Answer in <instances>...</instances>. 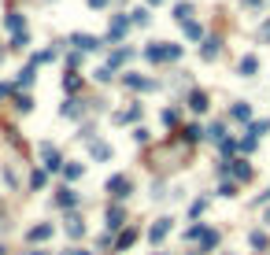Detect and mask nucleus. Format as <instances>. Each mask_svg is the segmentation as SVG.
<instances>
[{"label": "nucleus", "instance_id": "1", "mask_svg": "<svg viewBox=\"0 0 270 255\" xmlns=\"http://www.w3.org/2000/svg\"><path fill=\"white\" fill-rule=\"evenodd\" d=\"M178 52H182V49H174V44H148V49H145V56H148L152 63H163V59H178Z\"/></svg>", "mask_w": 270, "mask_h": 255}, {"label": "nucleus", "instance_id": "2", "mask_svg": "<svg viewBox=\"0 0 270 255\" xmlns=\"http://www.w3.org/2000/svg\"><path fill=\"white\" fill-rule=\"evenodd\" d=\"M107 193H111V196H119V200H122V196H130V178H122V174H115V178L107 181Z\"/></svg>", "mask_w": 270, "mask_h": 255}, {"label": "nucleus", "instance_id": "3", "mask_svg": "<svg viewBox=\"0 0 270 255\" xmlns=\"http://www.w3.org/2000/svg\"><path fill=\"white\" fill-rule=\"evenodd\" d=\"M41 159H44V167H49V170H59V152L52 145H41Z\"/></svg>", "mask_w": 270, "mask_h": 255}, {"label": "nucleus", "instance_id": "4", "mask_svg": "<svg viewBox=\"0 0 270 255\" xmlns=\"http://www.w3.org/2000/svg\"><path fill=\"white\" fill-rule=\"evenodd\" d=\"M74 44H78L82 52H93V49H100V41H97V37H89V34H78V37H74Z\"/></svg>", "mask_w": 270, "mask_h": 255}, {"label": "nucleus", "instance_id": "5", "mask_svg": "<svg viewBox=\"0 0 270 255\" xmlns=\"http://www.w3.org/2000/svg\"><path fill=\"white\" fill-rule=\"evenodd\" d=\"M167 229H170V218H160V222H155V226H152V244H160L163 237H167Z\"/></svg>", "mask_w": 270, "mask_h": 255}, {"label": "nucleus", "instance_id": "6", "mask_svg": "<svg viewBox=\"0 0 270 255\" xmlns=\"http://www.w3.org/2000/svg\"><path fill=\"white\" fill-rule=\"evenodd\" d=\"M126 26H130V19H122V15H119V19L111 22V30H107V37H111V41H119V37L126 34Z\"/></svg>", "mask_w": 270, "mask_h": 255}, {"label": "nucleus", "instance_id": "7", "mask_svg": "<svg viewBox=\"0 0 270 255\" xmlns=\"http://www.w3.org/2000/svg\"><path fill=\"white\" fill-rule=\"evenodd\" d=\"M44 237H52V226L44 222V226H34L30 229V241H44Z\"/></svg>", "mask_w": 270, "mask_h": 255}, {"label": "nucleus", "instance_id": "8", "mask_svg": "<svg viewBox=\"0 0 270 255\" xmlns=\"http://www.w3.org/2000/svg\"><path fill=\"white\" fill-rule=\"evenodd\" d=\"M189 107L193 111H208V97H204V92H193V97H189Z\"/></svg>", "mask_w": 270, "mask_h": 255}, {"label": "nucleus", "instance_id": "9", "mask_svg": "<svg viewBox=\"0 0 270 255\" xmlns=\"http://www.w3.org/2000/svg\"><path fill=\"white\" fill-rule=\"evenodd\" d=\"M74 200H78V196L71 193V189H63V193L56 196V203H59V207H74Z\"/></svg>", "mask_w": 270, "mask_h": 255}, {"label": "nucleus", "instance_id": "10", "mask_svg": "<svg viewBox=\"0 0 270 255\" xmlns=\"http://www.w3.org/2000/svg\"><path fill=\"white\" fill-rule=\"evenodd\" d=\"M233 174H237V178H241V181H244V178H248V174H252V167L244 163V159H237V163H233Z\"/></svg>", "mask_w": 270, "mask_h": 255}, {"label": "nucleus", "instance_id": "11", "mask_svg": "<svg viewBox=\"0 0 270 255\" xmlns=\"http://www.w3.org/2000/svg\"><path fill=\"white\" fill-rule=\"evenodd\" d=\"M256 67H259V59H256V56L241 59V74H256Z\"/></svg>", "mask_w": 270, "mask_h": 255}, {"label": "nucleus", "instance_id": "12", "mask_svg": "<svg viewBox=\"0 0 270 255\" xmlns=\"http://www.w3.org/2000/svg\"><path fill=\"white\" fill-rule=\"evenodd\" d=\"M189 15H193V8H189V4H178V8H174V19H178V22H189Z\"/></svg>", "mask_w": 270, "mask_h": 255}, {"label": "nucleus", "instance_id": "13", "mask_svg": "<svg viewBox=\"0 0 270 255\" xmlns=\"http://www.w3.org/2000/svg\"><path fill=\"white\" fill-rule=\"evenodd\" d=\"M115 226H122V211H119V207L107 211V229H115Z\"/></svg>", "mask_w": 270, "mask_h": 255}, {"label": "nucleus", "instance_id": "14", "mask_svg": "<svg viewBox=\"0 0 270 255\" xmlns=\"http://www.w3.org/2000/svg\"><path fill=\"white\" fill-rule=\"evenodd\" d=\"M133 237H137L133 229H126V233L119 237V244H115V248H130V244H133Z\"/></svg>", "mask_w": 270, "mask_h": 255}, {"label": "nucleus", "instance_id": "15", "mask_svg": "<svg viewBox=\"0 0 270 255\" xmlns=\"http://www.w3.org/2000/svg\"><path fill=\"white\" fill-rule=\"evenodd\" d=\"M218 56V41H208L204 44V59H215Z\"/></svg>", "mask_w": 270, "mask_h": 255}, {"label": "nucleus", "instance_id": "16", "mask_svg": "<svg viewBox=\"0 0 270 255\" xmlns=\"http://www.w3.org/2000/svg\"><path fill=\"white\" fill-rule=\"evenodd\" d=\"M67 229H71V237H78V233H85V226H82V218H71V226H67Z\"/></svg>", "mask_w": 270, "mask_h": 255}, {"label": "nucleus", "instance_id": "17", "mask_svg": "<svg viewBox=\"0 0 270 255\" xmlns=\"http://www.w3.org/2000/svg\"><path fill=\"white\" fill-rule=\"evenodd\" d=\"M93 155H97V159H107L111 148H107V145H93Z\"/></svg>", "mask_w": 270, "mask_h": 255}, {"label": "nucleus", "instance_id": "18", "mask_svg": "<svg viewBox=\"0 0 270 255\" xmlns=\"http://www.w3.org/2000/svg\"><path fill=\"white\" fill-rule=\"evenodd\" d=\"M185 34H189V37H193V41H196V37H200V34H204V30H200V26H196V22H185Z\"/></svg>", "mask_w": 270, "mask_h": 255}, {"label": "nucleus", "instance_id": "19", "mask_svg": "<svg viewBox=\"0 0 270 255\" xmlns=\"http://www.w3.org/2000/svg\"><path fill=\"white\" fill-rule=\"evenodd\" d=\"M248 115H252L248 104H237V107H233V119H248Z\"/></svg>", "mask_w": 270, "mask_h": 255}, {"label": "nucleus", "instance_id": "20", "mask_svg": "<svg viewBox=\"0 0 270 255\" xmlns=\"http://www.w3.org/2000/svg\"><path fill=\"white\" fill-rule=\"evenodd\" d=\"M266 226H270V211H266Z\"/></svg>", "mask_w": 270, "mask_h": 255}]
</instances>
